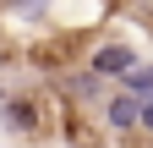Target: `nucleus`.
<instances>
[{"label": "nucleus", "mask_w": 153, "mask_h": 148, "mask_svg": "<svg viewBox=\"0 0 153 148\" xmlns=\"http://www.w3.org/2000/svg\"><path fill=\"white\" fill-rule=\"evenodd\" d=\"M120 88H126V93H137V99H153V61H137V66L120 77Z\"/></svg>", "instance_id": "423d86ee"}, {"label": "nucleus", "mask_w": 153, "mask_h": 148, "mask_svg": "<svg viewBox=\"0 0 153 148\" xmlns=\"http://www.w3.org/2000/svg\"><path fill=\"white\" fill-rule=\"evenodd\" d=\"M0 16L6 22H44V16H55V0H0Z\"/></svg>", "instance_id": "39448f33"}, {"label": "nucleus", "mask_w": 153, "mask_h": 148, "mask_svg": "<svg viewBox=\"0 0 153 148\" xmlns=\"http://www.w3.org/2000/svg\"><path fill=\"white\" fill-rule=\"evenodd\" d=\"M137 132H153V99H142V126Z\"/></svg>", "instance_id": "0eeeda50"}, {"label": "nucleus", "mask_w": 153, "mask_h": 148, "mask_svg": "<svg viewBox=\"0 0 153 148\" xmlns=\"http://www.w3.org/2000/svg\"><path fill=\"white\" fill-rule=\"evenodd\" d=\"M137 61H142V55H137V44H126V39H99V44L88 49V66L99 71L104 82H120Z\"/></svg>", "instance_id": "f257e3e1"}, {"label": "nucleus", "mask_w": 153, "mask_h": 148, "mask_svg": "<svg viewBox=\"0 0 153 148\" xmlns=\"http://www.w3.org/2000/svg\"><path fill=\"white\" fill-rule=\"evenodd\" d=\"M104 126L109 132H137L142 126V99L126 93V88L120 93H104Z\"/></svg>", "instance_id": "7ed1b4c3"}, {"label": "nucleus", "mask_w": 153, "mask_h": 148, "mask_svg": "<svg viewBox=\"0 0 153 148\" xmlns=\"http://www.w3.org/2000/svg\"><path fill=\"white\" fill-rule=\"evenodd\" d=\"M0 126H6L11 137H38V93H16V88H6L0 93Z\"/></svg>", "instance_id": "f03ea898"}, {"label": "nucleus", "mask_w": 153, "mask_h": 148, "mask_svg": "<svg viewBox=\"0 0 153 148\" xmlns=\"http://www.w3.org/2000/svg\"><path fill=\"white\" fill-rule=\"evenodd\" d=\"M60 93L66 99H76V104H104V77L99 71H60Z\"/></svg>", "instance_id": "20e7f679"}]
</instances>
